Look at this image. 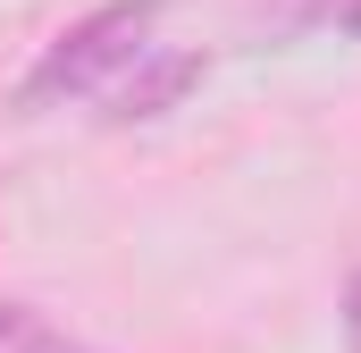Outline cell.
<instances>
[{"instance_id":"6da1fadb","label":"cell","mask_w":361,"mask_h":353,"mask_svg":"<svg viewBox=\"0 0 361 353\" xmlns=\"http://www.w3.org/2000/svg\"><path fill=\"white\" fill-rule=\"evenodd\" d=\"M152 25H160V0H109V8L76 17V25L34 59V76H25V109L85 101V92H101L109 76H126V68L152 51Z\"/></svg>"},{"instance_id":"7a4b0ae2","label":"cell","mask_w":361,"mask_h":353,"mask_svg":"<svg viewBox=\"0 0 361 353\" xmlns=\"http://www.w3.org/2000/svg\"><path fill=\"white\" fill-rule=\"evenodd\" d=\"M193 85H202V51H160V59H135V68H126V85H118V109H109V118H126V126H135V118H169Z\"/></svg>"},{"instance_id":"3957f363","label":"cell","mask_w":361,"mask_h":353,"mask_svg":"<svg viewBox=\"0 0 361 353\" xmlns=\"http://www.w3.org/2000/svg\"><path fill=\"white\" fill-rule=\"evenodd\" d=\"M42 345H51V328L25 303H0V353H42Z\"/></svg>"},{"instance_id":"277c9868","label":"cell","mask_w":361,"mask_h":353,"mask_svg":"<svg viewBox=\"0 0 361 353\" xmlns=\"http://www.w3.org/2000/svg\"><path fill=\"white\" fill-rule=\"evenodd\" d=\"M345 345L361 353V269H353V286H345Z\"/></svg>"},{"instance_id":"5b68a950","label":"cell","mask_w":361,"mask_h":353,"mask_svg":"<svg viewBox=\"0 0 361 353\" xmlns=\"http://www.w3.org/2000/svg\"><path fill=\"white\" fill-rule=\"evenodd\" d=\"M336 8H345V0H286V17H294V25H311V17H336Z\"/></svg>"},{"instance_id":"8992f818","label":"cell","mask_w":361,"mask_h":353,"mask_svg":"<svg viewBox=\"0 0 361 353\" xmlns=\"http://www.w3.org/2000/svg\"><path fill=\"white\" fill-rule=\"evenodd\" d=\"M336 25H345V34H361V0H345V8H336Z\"/></svg>"},{"instance_id":"52a82bcc","label":"cell","mask_w":361,"mask_h":353,"mask_svg":"<svg viewBox=\"0 0 361 353\" xmlns=\"http://www.w3.org/2000/svg\"><path fill=\"white\" fill-rule=\"evenodd\" d=\"M42 353H85V345H59V337H51V345H42Z\"/></svg>"}]
</instances>
